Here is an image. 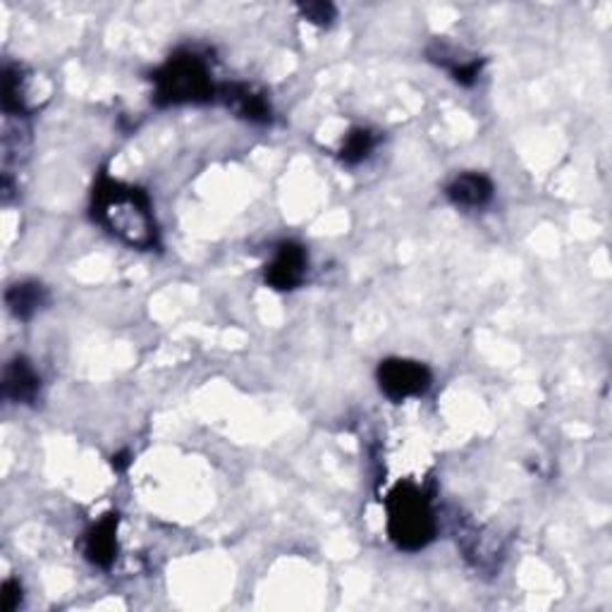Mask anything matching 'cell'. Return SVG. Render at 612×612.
Wrapping results in <instances>:
<instances>
[{
	"mask_svg": "<svg viewBox=\"0 0 612 612\" xmlns=\"http://www.w3.org/2000/svg\"><path fill=\"white\" fill-rule=\"evenodd\" d=\"M94 220L132 249H156L161 232L151 197L139 187L101 175L91 197Z\"/></svg>",
	"mask_w": 612,
	"mask_h": 612,
	"instance_id": "6da1fadb",
	"label": "cell"
},
{
	"mask_svg": "<svg viewBox=\"0 0 612 612\" xmlns=\"http://www.w3.org/2000/svg\"><path fill=\"white\" fill-rule=\"evenodd\" d=\"M153 101L168 106H199L218 101L211 65L197 51H177L153 73Z\"/></svg>",
	"mask_w": 612,
	"mask_h": 612,
	"instance_id": "7a4b0ae2",
	"label": "cell"
},
{
	"mask_svg": "<svg viewBox=\"0 0 612 612\" xmlns=\"http://www.w3.org/2000/svg\"><path fill=\"white\" fill-rule=\"evenodd\" d=\"M387 536L397 550L419 553L434 544L438 520L430 495L414 481H400L385 498Z\"/></svg>",
	"mask_w": 612,
	"mask_h": 612,
	"instance_id": "3957f363",
	"label": "cell"
},
{
	"mask_svg": "<svg viewBox=\"0 0 612 612\" xmlns=\"http://www.w3.org/2000/svg\"><path fill=\"white\" fill-rule=\"evenodd\" d=\"M375 381H379L381 393L400 405L412 397H424L434 385V373L422 361L391 357L379 364Z\"/></svg>",
	"mask_w": 612,
	"mask_h": 612,
	"instance_id": "277c9868",
	"label": "cell"
},
{
	"mask_svg": "<svg viewBox=\"0 0 612 612\" xmlns=\"http://www.w3.org/2000/svg\"><path fill=\"white\" fill-rule=\"evenodd\" d=\"M309 273V252L299 242H281L275 249L271 263L263 271V281L277 292L297 289Z\"/></svg>",
	"mask_w": 612,
	"mask_h": 612,
	"instance_id": "5b68a950",
	"label": "cell"
},
{
	"mask_svg": "<svg viewBox=\"0 0 612 612\" xmlns=\"http://www.w3.org/2000/svg\"><path fill=\"white\" fill-rule=\"evenodd\" d=\"M218 101L226 103L234 116L252 124H271L273 106L266 94L249 85H220Z\"/></svg>",
	"mask_w": 612,
	"mask_h": 612,
	"instance_id": "8992f818",
	"label": "cell"
},
{
	"mask_svg": "<svg viewBox=\"0 0 612 612\" xmlns=\"http://www.w3.org/2000/svg\"><path fill=\"white\" fill-rule=\"evenodd\" d=\"M118 528L120 514L108 512L99 522H94L85 534V558L101 569H110L118 558Z\"/></svg>",
	"mask_w": 612,
	"mask_h": 612,
	"instance_id": "52a82bcc",
	"label": "cell"
},
{
	"mask_svg": "<svg viewBox=\"0 0 612 612\" xmlns=\"http://www.w3.org/2000/svg\"><path fill=\"white\" fill-rule=\"evenodd\" d=\"M426 55L430 63L448 69L450 77L457 81L459 87H474L479 81L481 69L485 65V61L479 58V55H469L465 51H457L455 46L445 44V41H436V44H430Z\"/></svg>",
	"mask_w": 612,
	"mask_h": 612,
	"instance_id": "ba28073f",
	"label": "cell"
},
{
	"mask_svg": "<svg viewBox=\"0 0 612 612\" xmlns=\"http://www.w3.org/2000/svg\"><path fill=\"white\" fill-rule=\"evenodd\" d=\"M3 395L15 405H34L41 397V375L26 357H15L6 364Z\"/></svg>",
	"mask_w": 612,
	"mask_h": 612,
	"instance_id": "9c48e42d",
	"label": "cell"
},
{
	"mask_svg": "<svg viewBox=\"0 0 612 612\" xmlns=\"http://www.w3.org/2000/svg\"><path fill=\"white\" fill-rule=\"evenodd\" d=\"M445 197L457 208L479 211V208H485L493 201L495 185L493 179L483 173H462L445 187Z\"/></svg>",
	"mask_w": 612,
	"mask_h": 612,
	"instance_id": "30bf717a",
	"label": "cell"
},
{
	"mask_svg": "<svg viewBox=\"0 0 612 612\" xmlns=\"http://www.w3.org/2000/svg\"><path fill=\"white\" fill-rule=\"evenodd\" d=\"M51 302V295L46 285H41L36 281H22L10 285L6 292V304H8V312L20 318V321H32V318L41 312L46 309Z\"/></svg>",
	"mask_w": 612,
	"mask_h": 612,
	"instance_id": "8fae6325",
	"label": "cell"
},
{
	"mask_svg": "<svg viewBox=\"0 0 612 612\" xmlns=\"http://www.w3.org/2000/svg\"><path fill=\"white\" fill-rule=\"evenodd\" d=\"M457 540L462 544L467 560L474 562L479 569H495L498 567L500 546L493 544L491 536L485 534L483 528H479L474 524L467 526V528H459Z\"/></svg>",
	"mask_w": 612,
	"mask_h": 612,
	"instance_id": "7c38bea8",
	"label": "cell"
},
{
	"mask_svg": "<svg viewBox=\"0 0 612 612\" xmlns=\"http://www.w3.org/2000/svg\"><path fill=\"white\" fill-rule=\"evenodd\" d=\"M3 113L8 118H26L30 108H26V96H24V77L22 67L6 63L3 65Z\"/></svg>",
	"mask_w": 612,
	"mask_h": 612,
	"instance_id": "4fadbf2b",
	"label": "cell"
},
{
	"mask_svg": "<svg viewBox=\"0 0 612 612\" xmlns=\"http://www.w3.org/2000/svg\"><path fill=\"white\" fill-rule=\"evenodd\" d=\"M375 144H379V136H375L371 130L354 128V130L347 132V136L342 139L340 161L345 165H350V168H354V165L364 163L371 156Z\"/></svg>",
	"mask_w": 612,
	"mask_h": 612,
	"instance_id": "5bb4252c",
	"label": "cell"
},
{
	"mask_svg": "<svg viewBox=\"0 0 612 612\" xmlns=\"http://www.w3.org/2000/svg\"><path fill=\"white\" fill-rule=\"evenodd\" d=\"M297 10L306 22H312L316 26H330L332 20L338 18V8L328 3V0H312V3H299Z\"/></svg>",
	"mask_w": 612,
	"mask_h": 612,
	"instance_id": "9a60e30c",
	"label": "cell"
},
{
	"mask_svg": "<svg viewBox=\"0 0 612 612\" xmlns=\"http://www.w3.org/2000/svg\"><path fill=\"white\" fill-rule=\"evenodd\" d=\"M22 583L18 579H8L0 589V608L3 612H15L22 605Z\"/></svg>",
	"mask_w": 612,
	"mask_h": 612,
	"instance_id": "2e32d148",
	"label": "cell"
},
{
	"mask_svg": "<svg viewBox=\"0 0 612 612\" xmlns=\"http://www.w3.org/2000/svg\"><path fill=\"white\" fill-rule=\"evenodd\" d=\"M128 465H130V452H120V455L113 457L116 471H124V469H128Z\"/></svg>",
	"mask_w": 612,
	"mask_h": 612,
	"instance_id": "e0dca14e",
	"label": "cell"
}]
</instances>
